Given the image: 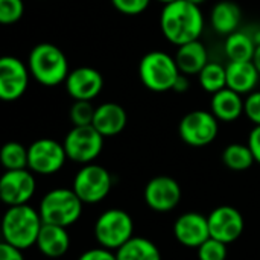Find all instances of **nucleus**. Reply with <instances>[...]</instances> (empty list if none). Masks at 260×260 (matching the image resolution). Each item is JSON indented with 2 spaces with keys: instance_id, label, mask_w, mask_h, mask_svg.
Masks as SVG:
<instances>
[{
  "instance_id": "5",
  "label": "nucleus",
  "mask_w": 260,
  "mask_h": 260,
  "mask_svg": "<svg viewBox=\"0 0 260 260\" xmlns=\"http://www.w3.org/2000/svg\"><path fill=\"white\" fill-rule=\"evenodd\" d=\"M84 203L75 193L73 189H53L44 195L40 203V216L43 224H52L59 227L73 225L81 213Z\"/></svg>"
},
{
  "instance_id": "31",
  "label": "nucleus",
  "mask_w": 260,
  "mask_h": 260,
  "mask_svg": "<svg viewBox=\"0 0 260 260\" xmlns=\"http://www.w3.org/2000/svg\"><path fill=\"white\" fill-rule=\"evenodd\" d=\"M111 3L125 15H139L148 9L151 0H111Z\"/></svg>"
},
{
  "instance_id": "1",
  "label": "nucleus",
  "mask_w": 260,
  "mask_h": 260,
  "mask_svg": "<svg viewBox=\"0 0 260 260\" xmlns=\"http://www.w3.org/2000/svg\"><path fill=\"white\" fill-rule=\"evenodd\" d=\"M160 27L165 38L178 47L200 40L204 29V17L198 5L187 0H175L165 5L160 15Z\"/></svg>"
},
{
  "instance_id": "2",
  "label": "nucleus",
  "mask_w": 260,
  "mask_h": 260,
  "mask_svg": "<svg viewBox=\"0 0 260 260\" xmlns=\"http://www.w3.org/2000/svg\"><path fill=\"white\" fill-rule=\"evenodd\" d=\"M41 227L43 219L40 216V212H37L30 206L23 204L9 207L2 222L3 242L21 251L27 250L32 245H37Z\"/></svg>"
},
{
  "instance_id": "36",
  "label": "nucleus",
  "mask_w": 260,
  "mask_h": 260,
  "mask_svg": "<svg viewBox=\"0 0 260 260\" xmlns=\"http://www.w3.org/2000/svg\"><path fill=\"white\" fill-rule=\"evenodd\" d=\"M187 88H189L187 75H183V73H180V76H178V78H177V81H175L174 91H178V93H181V91H187Z\"/></svg>"
},
{
  "instance_id": "27",
  "label": "nucleus",
  "mask_w": 260,
  "mask_h": 260,
  "mask_svg": "<svg viewBox=\"0 0 260 260\" xmlns=\"http://www.w3.org/2000/svg\"><path fill=\"white\" fill-rule=\"evenodd\" d=\"M2 165L6 171H17V169H26L29 155L27 148H24L18 142H8L0 152Z\"/></svg>"
},
{
  "instance_id": "22",
  "label": "nucleus",
  "mask_w": 260,
  "mask_h": 260,
  "mask_svg": "<svg viewBox=\"0 0 260 260\" xmlns=\"http://www.w3.org/2000/svg\"><path fill=\"white\" fill-rule=\"evenodd\" d=\"M241 18H242V11L232 0L218 2L210 12L212 27L218 34H222V35H230L236 32L241 23Z\"/></svg>"
},
{
  "instance_id": "15",
  "label": "nucleus",
  "mask_w": 260,
  "mask_h": 260,
  "mask_svg": "<svg viewBox=\"0 0 260 260\" xmlns=\"http://www.w3.org/2000/svg\"><path fill=\"white\" fill-rule=\"evenodd\" d=\"M102 88L104 78L93 67H78L66 79V90L73 101H93Z\"/></svg>"
},
{
  "instance_id": "9",
  "label": "nucleus",
  "mask_w": 260,
  "mask_h": 260,
  "mask_svg": "<svg viewBox=\"0 0 260 260\" xmlns=\"http://www.w3.org/2000/svg\"><path fill=\"white\" fill-rule=\"evenodd\" d=\"M219 120L215 117L213 113L204 110H193L187 113L180 125L178 134L184 143L193 148H203L210 145L219 131Z\"/></svg>"
},
{
  "instance_id": "35",
  "label": "nucleus",
  "mask_w": 260,
  "mask_h": 260,
  "mask_svg": "<svg viewBox=\"0 0 260 260\" xmlns=\"http://www.w3.org/2000/svg\"><path fill=\"white\" fill-rule=\"evenodd\" d=\"M0 260H24V257H23L21 250H18L6 242H2L0 244Z\"/></svg>"
},
{
  "instance_id": "37",
  "label": "nucleus",
  "mask_w": 260,
  "mask_h": 260,
  "mask_svg": "<svg viewBox=\"0 0 260 260\" xmlns=\"http://www.w3.org/2000/svg\"><path fill=\"white\" fill-rule=\"evenodd\" d=\"M253 62H254V66H256L257 72L260 73V43L257 44V47H256V52H254V58H253Z\"/></svg>"
},
{
  "instance_id": "23",
  "label": "nucleus",
  "mask_w": 260,
  "mask_h": 260,
  "mask_svg": "<svg viewBox=\"0 0 260 260\" xmlns=\"http://www.w3.org/2000/svg\"><path fill=\"white\" fill-rule=\"evenodd\" d=\"M117 260H161L160 250L146 238H131L116 251Z\"/></svg>"
},
{
  "instance_id": "24",
  "label": "nucleus",
  "mask_w": 260,
  "mask_h": 260,
  "mask_svg": "<svg viewBox=\"0 0 260 260\" xmlns=\"http://www.w3.org/2000/svg\"><path fill=\"white\" fill-rule=\"evenodd\" d=\"M256 40L244 32H233L227 35L224 49L230 61H253L256 52Z\"/></svg>"
},
{
  "instance_id": "14",
  "label": "nucleus",
  "mask_w": 260,
  "mask_h": 260,
  "mask_svg": "<svg viewBox=\"0 0 260 260\" xmlns=\"http://www.w3.org/2000/svg\"><path fill=\"white\" fill-rule=\"evenodd\" d=\"M207 219L210 238L218 239L224 244H232L238 241L244 233V216L232 206L216 207L207 216Z\"/></svg>"
},
{
  "instance_id": "32",
  "label": "nucleus",
  "mask_w": 260,
  "mask_h": 260,
  "mask_svg": "<svg viewBox=\"0 0 260 260\" xmlns=\"http://www.w3.org/2000/svg\"><path fill=\"white\" fill-rule=\"evenodd\" d=\"M245 116L256 125H260V91H251L244 101Z\"/></svg>"
},
{
  "instance_id": "10",
  "label": "nucleus",
  "mask_w": 260,
  "mask_h": 260,
  "mask_svg": "<svg viewBox=\"0 0 260 260\" xmlns=\"http://www.w3.org/2000/svg\"><path fill=\"white\" fill-rule=\"evenodd\" d=\"M27 168L40 175H52L61 171L67 160L64 145L53 139H38L27 146Z\"/></svg>"
},
{
  "instance_id": "12",
  "label": "nucleus",
  "mask_w": 260,
  "mask_h": 260,
  "mask_svg": "<svg viewBox=\"0 0 260 260\" xmlns=\"http://www.w3.org/2000/svg\"><path fill=\"white\" fill-rule=\"evenodd\" d=\"M35 189V177L32 175V171L27 169L6 171L0 180V197L9 207L27 204L34 197Z\"/></svg>"
},
{
  "instance_id": "11",
  "label": "nucleus",
  "mask_w": 260,
  "mask_h": 260,
  "mask_svg": "<svg viewBox=\"0 0 260 260\" xmlns=\"http://www.w3.org/2000/svg\"><path fill=\"white\" fill-rule=\"evenodd\" d=\"M27 66L15 56H3L0 59V99L14 102L20 99L29 84Z\"/></svg>"
},
{
  "instance_id": "20",
  "label": "nucleus",
  "mask_w": 260,
  "mask_h": 260,
  "mask_svg": "<svg viewBox=\"0 0 260 260\" xmlns=\"http://www.w3.org/2000/svg\"><path fill=\"white\" fill-rule=\"evenodd\" d=\"M38 250L50 259L61 257L67 253L70 247V238L64 227L52 225V224H43L41 232L37 239Z\"/></svg>"
},
{
  "instance_id": "26",
  "label": "nucleus",
  "mask_w": 260,
  "mask_h": 260,
  "mask_svg": "<svg viewBox=\"0 0 260 260\" xmlns=\"http://www.w3.org/2000/svg\"><path fill=\"white\" fill-rule=\"evenodd\" d=\"M198 79L204 91L215 94L227 87V69L219 62L209 61L207 66L200 72Z\"/></svg>"
},
{
  "instance_id": "29",
  "label": "nucleus",
  "mask_w": 260,
  "mask_h": 260,
  "mask_svg": "<svg viewBox=\"0 0 260 260\" xmlns=\"http://www.w3.org/2000/svg\"><path fill=\"white\" fill-rule=\"evenodd\" d=\"M24 14L23 0H0V23L8 26L17 23Z\"/></svg>"
},
{
  "instance_id": "19",
  "label": "nucleus",
  "mask_w": 260,
  "mask_h": 260,
  "mask_svg": "<svg viewBox=\"0 0 260 260\" xmlns=\"http://www.w3.org/2000/svg\"><path fill=\"white\" fill-rule=\"evenodd\" d=\"M175 61L183 75H200V72L209 62V53L206 46L200 40H195L183 46H178Z\"/></svg>"
},
{
  "instance_id": "28",
  "label": "nucleus",
  "mask_w": 260,
  "mask_h": 260,
  "mask_svg": "<svg viewBox=\"0 0 260 260\" xmlns=\"http://www.w3.org/2000/svg\"><path fill=\"white\" fill-rule=\"evenodd\" d=\"M96 108L91 105V101H73L69 116L73 126H85L91 125L94 119Z\"/></svg>"
},
{
  "instance_id": "39",
  "label": "nucleus",
  "mask_w": 260,
  "mask_h": 260,
  "mask_svg": "<svg viewBox=\"0 0 260 260\" xmlns=\"http://www.w3.org/2000/svg\"><path fill=\"white\" fill-rule=\"evenodd\" d=\"M160 3H163V5H168V3H172V2H175V0H158Z\"/></svg>"
},
{
  "instance_id": "21",
  "label": "nucleus",
  "mask_w": 260,
  "mask_h": 260,
  "mask_svg": "<svg viewBox=\"0 0 260 260\" xmlns=\"http://www.w3.org/2000/svg\"><path fill=\"white\" fill-rule=\"evenodd\" d=\"M212 113L221 122H235L244 113V99L239 93L225 87L212 96Z\"/></svg>"
},
{
  "instance_id": "16",
  "label": "nucleus",
  "mask_w": 260,
  "mask_h": 260,
  "mask_svg": "<svg viewBox=\"0 0 260 260\" xmlns=\"http://www.w3.org/2000/svg\"><path fill=\"white\" fill-rule=\"evenodd\" d=\"M174 236L181 245L187 248H198L210 238L209 219L201 213L187 212L175 221Z\"/></svg>"
},
{
  "instance_id": "4",
  "label": "nucleus",
  "mask_w": 260,
  "mask_h": 260,
  "mask_svg": "<svg viewBox=\"0 0 260 260\" xmlns=\"http://www.w3.org/2000/svg\"><path fill=\"white\" fill-rule=\"evenodd\" d=\"M175 56L161 50L148 52L139 64V76L142 84L155 93L174 90L175 81L180 76Z\"/></svg>"
},
{
  "instance_id": "8",
  "label": "nucleus",
  "mask_w": 260,
  "mask_h": 260,
  "mask_svg": "<svg viewBox=\"0 0 260 260\" xmlns=\"http://www.w3.org/2000/svg\"><path fill=\"white\" fill-rule=\"evenodd\" d=\"M113 187L110 172L99 165H84L73 180V190L84 204H98L105 200Z\"/></svg>"
},
{
  "instance_id": "30",
  "label": "nucleus",
  "mask_w": 260,
  "mask_h": 260,
  "mask_svg": "<svg viewBox=\"0 0 260 260\" xmlns=\"http://www.w3.org/2000/svg\"><path fill=\"white\" fill-rule=\"evenodd\" d=\"M198 259L200 260H225L227 259V244L209 238L203 245L198 248Z\"/></svg>"
},
{
  "instance_id": "33",
  "label": "nucleus",
  "mask_w": 260,
  "mask_h": 260,
  "mask_svg": "<svg viewBox=\"0 0 260 260\" xmlns=\"http://www.w3.org/2000/svg\"><path fill=\"white\" fill-rule=\"evenodd\" d=\"M78 260H117V257L107 248H93L82 253Z\"/></svg>"
},
{
  "instance_id": "7",
  "label": "nucleus",
  "mask_w": 260,
  "mask_h": 260,
  "mask_svg": "<svg viewBox=\"0 0 260 260\" xmlns=\"http://www.w3.org/2000/svg\"><path fill=\"white\" fill-rule=\"evenodd\" d=\"M62 145L69 160L81 165H88L102 152L104 136L93 125L73 126L67 133Z\"/></svg>"
},
{
  "instance_id": "18",
  "label": "nucleus",
  "mask_w": 260,
  "mask_h": 260,
  "mask_svg": "<svg viewBox=\"0 0 260 260\" xmlns=\"http://www.w3.org/2000/svg\"><path fill=\"white\" fill-rule=\"evenodd\" d=\"M227 69V87L239 94H250L257 82L260 73L253 61H230Z\"/></svg>"
},
{
  "instance_id": "17",
  "label": "nucleus",
  "mask_w": 260,
  "mask_h": 260,
  "mask_svg": "<svg viewBox=\"0 0 260 260\" xmlns=\"http://www.w3.org/2000/svg\"><path fill=\"white\" fill-rule=\"evenodd\" d=\"M126 122H128V116L122 105L116 102H105L96 108L91 125L104 137H114L125 129Z\"/></svg>"
},
{
  "instance_id": "38",
  "label": "nucleus",
  "mask_w": 260,
  "mask_h": 260,
  "mask_svg": "<svg viewBox=\"0 0 260 260\" xmlns=\"http://www.w3.org/2000/svg\"><path fill=\"white\" fill-rule=\"evenodd\" d=\"M187 2H190V3H193V5H198V6H200V5L204 3L206 0H187Z\"/></svg>"
},
{
  "instance_id": "13",
  "label": "nucleus",
  "mask_w": 260,
  "mask_h": 260,
  "mask_svg": "<svg viewBox=\"0 0 260 260\" xmlns=\"http://www.w3.org/2000/svg\"><path fill=\"white\" fill-rule=\"evenodd\" d=\"M181 200L180 184L168 175L154 177L145 187V203L158 213L174 210Z\"/></svg>"
},
{
  "instance_id": "3",
  "label": "nucleus",
  "mask_w": 260,
  "mask_h": 260,
  "mask_svg": "<svg viewBox=\"0 0 260 260\" xmlns=\"http://www.w3.org/2000/svg\"><path fill=\"white\" fill-rule=\"evenodd\" d=\"M27 69L30 76L44 87H55L66 82L70 73L64 52L50 43H40L30 50Z\"/></svg>"
},
{
  "instance_id": "25",
  "label": "nucleus",
  "mask_w": 260,
  "mask_h": 260,
  "mask_svg": "<svg viewBox=\"0 0 260 260\" xmlns=\"http://www.w3.org/2000/svg\"><path fill=\"white\" fill-rule=\"evenodd\" d=\"M222 161L224 165L232 169V171H247L253 166L254 155L250 149L248 145H242V143H232L229 145L224 152H222Z\"/></svg>"
},
{
  "instance_id": "6",
  "label": "nucleus",
  "mask_w": 260,
  "mask_h": 260,
  "mask_svg": "<svg viewBox=\"0 0 260 260\" xmlns=\"http://www.w3.org/2000/svg\"><path fill=\"white\" fill-rule=\"evenodd\" d=\"M94 236L102 248L117 251L134 238V221L125 210H105L94 224Z\"/></svg>"
},
{
  "instance_id": "34",
  "label": "nucleus",
  "mask_w": 260,
  "mask_h": 260,
  "mask_svg": "<svg viewBox=\"0 0 260 260\" xmlns=\"http://www.w3.org/2000/svg\"><path fill=\"white\" fill-rule=\"evenodd\" d=\"M248 146L254 155L256 163L260 165V125H256L248 136Z\"/></svg>"
}]
</instances>
